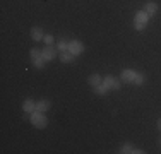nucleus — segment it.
I'll use <instances>...</instances> for the list:
<instances>
[{
    "label": "nucleus",
    "mask_w": 161,
    "mask_h": 154,
    "mask_svg": "<svg viewBox=\"0 0 161 154\" xmlns=\"http://www.w3.org/2000/svg\"><path fill=\"white\" fill-rule=\"evenodd\" d=\"M146 80V75L142 74V72H137L136 74V79H134V86H142Z\"/></svg>",
    "instance_id": "15"
},
{
    "label": "nucleus",
    "mask_w": 161,
    "mask_h": 154,
    "mask_svg": "<svg viewBox=\"0 0 161 154\" xmlns=\"http://www.w3.org/2000/svg\"><path fill=\"white\" fill-rule=\"evenodd\" d=\"M118 152H120V154H142L144 151H142V149L134 147L132 144H129V142H125V144L120 147V151H118Z\"/></svg>",
    "instance_id": "6"
},
{
    "label": "nucleus",
    "mask_w": 161,
    "mask_h": 154,
    "mask_svg": "<svg viewBox=\"0 0 161 154\" xmlns=\"http://www.w3.org/2000/svg\"><path fill=\"white\" fill-rule=\"evenodd\" d=\"M159 144H161V140H159Z\"/></svg>",
    "instance_id": "21"
},
{
    "label": "nucleus",
    "mask_w": 161,
    "mask_h": 154,
    "mask_svg": "<svg viewBox=\"0 0 161 154\" xmlns=\"http://www.w3.org/2000/svg\"><path fill=\"white\" fill-rule=\"evenodd\" d=\"M93 89H94V92H96V94L98 96H105L106 94V92H108V87H106L105 86V84H99V86H96V87H93Z\"/></svg>",
    "instance_id": "14"
},
{
    "label": "nucleus",
    "mask_w": 161,
    "mask_h": 154,
    "mask_svg": "<svg viewBox=\"0 0 161 154\" xmlns=\"http://www.w3.org/2000/svg\"><path fill=\"white\" fill-rule=\"evenodd\" d=\"M31 62H33V65H34L36 69H43V67H45V62H47V60H45L43 57H40V58H34V60H31Z\"/></svg>",
    "instance_id": "17"
},
{
    "label": "nucleus",
    "mask_w": 161,
    "mask_h": 154,
    "mask_svg": "<svg viewBox=\"0 0 161 154\" xmlns=\"http://www.w3.org/2000/svg\"><path fill=\"white\" fill-rule=\"evenodd\" d=\"M84 43L82 41H79V40H72V41H69V52L72 53V55H75V57H79V55H82L84 53Z\"/></svg>",
    "instance_id": "4"
},
{
    "label": "nucleus",
    "mask_w": 161,
    "mask_h": 154,
    "mask_svg": "<svg viewBox=\"0 0 161 154\" xmlns=\"http://www.w3.org/2000/svg\"><path fill=\"white\" fill-rule=\"evenodd\" d=\"M87 82H89L91 87H96V86H99V84L103 82V79H101L99 74H91L89 77H87Z\"/></svg>",
    "instance_id": "12"
},
{
    "label": "nucleus",
    "mask_w": 161,
    "mask_h": 154,
    "mask_svg": "<svg viewBox=\"0 0 161 154\" xmlns=\"http://www.w3.org/2000/svg\"><path fill=\"white\" fill-rule=\"evenodd\" d=\"M31 38H33V41H43V38H45L43 28H40V26H34V28L31 29Z\"/></svg>",
    "instance_id": "9"
},
{
    "label": "nucleus",
    "mask_w": 161,
    "mask_h": 154,
    "mask_svg": "<svg viewBox=\"0 0 161 154\" xmlns=\"http://www.w3.org/2000/svg\"><path fill=\"white\" fill-rule=\"evenodd\" d=\"M103 84H105L106 87H108V91L110 89H113V91H118L122 87V82H120V79H117V77H113V75H106L105 79H103Z\"/></svg>",
    "instance_id": "5"
},
{
    "label": "nucleus",
    "mask_w": 161,
    "mask_h": 154,
    "mask_svg": "<svg viewBox=\"0 0 161 154\" xmlns=\"http://www.w3.org/2000/svg\"><path fill=\"white\" fill-rule=\"evenodd\" d=\"M57 50H58V53L62 52H69V43L65 40H60L58 43H57Z\"/></svg>",
    "instance_id": "16"
},
{
    "label": "nucleus",
    "mask_w": 161,
    "mask_h": 154,
    "mask_svg": "<svg viewBox=\"0 0 161 154\" xmlns=\"http://www.w3.org/2000/svg\"><path fill=\"white\" fill-rule=\"evenodd\" d=\"M41 57H43L47 62H52V60H55L57 57H58V50H57V46H53V45H47L43 50H41Z\"/></svg>",
    "instance_id": "3"
},
{
    "label": "nucleus",
    "mask_w": 161,
    "mask_h": 154,
    "mask_svg": "<svg viewBox=\"0 0 161 154\" xmlns=\"http://www.w3.org/2000/svg\"><path fill=\"white\" fill-rule=\"evenodd\" d=\"M158 9H159V7H158V3H156V2H147V3H144V7H142V10L149 14V17H153V15L158 12Z\"/></svg>",
    "instance_id": "8"
},
{
    "label": "nucleus",
    "mask_w": 161,
    "mask_h": 154,
    "mask_svg": "<svg viewBox=\"0 0 161 154\" xmlns=\"http://www.w3.org/2000/svg\"><path fill=\"white\" fill-rule=\"evenodd\" d=\"M149 14L144 12V10H139L134 15V29L136 31H142L144 28H147V22H149Z\"/></svg>",
    "instance_id": "2"
},
{
    "label": "nucleus",
    "mask_w": 161,
    "mask_h": 154,
    "mask_svg": "<svg viewBox=\"0 0 161 154\" xmlns=\"http://www.w3.org/2000/svg\"><path fill=\"white\" fill-rule=\"evenodd\" d=\"M29 120H31L34 129H40V130L48 125V118L45 115V111H40V110H34L31 113V117H29Z\"/></svg>",
    "instance_id": "1"
},
{
    "label": "nucleus",
    "mask_w": 161,
    "mask_h": 154,
    "mask_svg": "<svg viewBox=\"0 0 161 154\" xmlns=\"http://www.w3.org/2000/svg\"><path fill=\"white\" fill-rule=\"evenodd\" d=\"M136 70L132 69H127V70L122 72V82H129V84H134V79H136Z\"/></svg>",
    "instance_id": "7"
},
{
    "label": "nucleus",
    "mask_w": 161,
    "mask_h": 154,
    "mask_svg": "<svg viewBox=\"0 0 161 154\" xmlns=\"http://www.w3.org/2000/svg\"><path fill=\"white\" fill-rule=\"evenodd\" d=\"M43 41H45V45H53V43H55V38H53L52 34H45Z\"/></svg>",
    "instance_id": "19"
},
{
    "label": "nucleus",
    "mask_w": 161,
    "mask_h": 154,
    "mask_svg": "<svg viewBox=\"0 0 161 154\" xmlns=\"http://www.w3.org/2000/svg\"><path fill=\"white\" fill-rule=\"evenodd\" d=\"M158 129H159V132H161V118L158 120Z\"/></svg>",
    "instance_id": "20"
},
{
    "label": "nucleus",
    "mask_w": 161,
    "mask_h": 154,
    "mask_svg": "<svg viewBox=\"0 0 161 154\" xmlns=\"http://www.w3.org/2000/svg\"><path fill=\"white\" fill-rule=\"evenodd\" d=\"M58 58L62 63H72L75 60V55H72L70 52H62V53H58Z\"/></svg>",
    "instance_id": "10"
},
{
    "label": "nucleus",
    "mask_w": 161,
    "mask_h": 154,
    "mask_svg": "<svg viewBox=\"0 0 161 154\" xmlns=\"http://www.w3.org/2000/svg\"><path fill=\"white\" fill-rule=\"evenodd\" d=\"M50 108H52V101H48V99H40V101H36V110L48 111Z\"/></svg>",
    "instance_id": "13"
},
{
    "label": "nucleus",
    "mask_w": 161,
    "mask_h": 154,
    "mask_svg": "<svg viewBox=\"0 0 161 154\" xmlns=\"http://www.w3.org/2000/svg\"><path fill=\"white\" fill-rule=\"evenodd\" d=\"M22 110H24V113L31 115L33 111L36 110V101H33V99H26V101L22 103Z\"/></svg>",
    "instance_id": "11"
},
{
    "label": "nucleus",
    "mask_w": 161,
    "mask_h": 154,
    "mask_svg": "<svg viewBox=\"0 0 161 154\" xmlns=\"http://www.w3.org/2000/svg\"><path fill=\"white\" fill-rule=\"evenodd\" d=\"M29 55H31V60L40 58V57H41V50H40V48H33L31 52H29Z\"/></svg>",
    "instance_id": "18"
}]
</instances>
